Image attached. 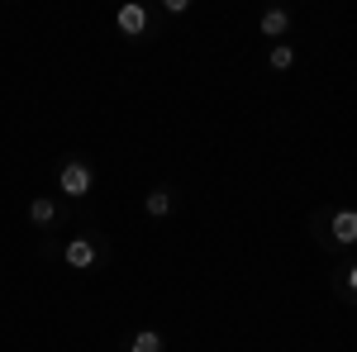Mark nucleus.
<instances>
[{
	"mask_svg": "<svg viewBox=\"0 0 357 352\" xmlns=\"http://www.w3.org/2000/svg\"><path fill=\"white\" fill-rule=\"evenodd\" d=\"M91 181H96V176H91V167H86L82 158L57 167V186H62V195H72V200H82L86 190H91Z\"/></svg>",
	"mask_w": 357,
	"mask_h": 352,
	"instance_id": "nucleus-1",
	"label": "nucleus"
},
{
	"mask_svg": "<svg viewBox=\"0 0 357 352\" xmlns=\"http://www.w3.org/2000/svg\"><path fill=\"white\" fill-rule=\"evenodd\" d=\"M62 262H67V267H77V271L96 267V243H91V238H72V243L62 247Z\"/></svg>",
	"mask_w": 357,
	"mask_h": 352,
	"instance_id": "nucleus-2",
	"label": "nucleus"
},
{
	"mask_svg": "<svg viewBox=\"0 0 357 352\" xmlns=\"http://www.w3.org/2000/svg\"><path fill=\"white\" fill-rule=\"evenodd\" d=\"M119 29H124L129 38H138V33L148 29V10H143V5H119Z\"/></svg>",
	"mask_w": 357,
	"mask_h": 352,
	"instance_id": "nucleus-3",
	"label": "nucleus"
},
{
	"mask_svg": "<svg viewBox=\"0 0 357 352\" xmlns=\"http://www.w3.org/2000/svg\"><path fill=\"white\" fill-rule=\"evenodd\" d=\"M333 238H338V243H353L357 238V215L353 210H338V215H333Z\"/></svg>",
	"mask_w": 357,
	"mask_h": 352,
	"instance_id": "nucleus-4",
	"label": "nucleus"
},
{
	"mask_svg": "<svg viewBox=\"0 0 357 352\" xmlns=\"http://www.w3.org/2000/svg\"><path fill=\"white\" fill-rule=\"evenodd\" d=\"M286 29H291V15H286V10H267V15H262V33H267V38H281Z\"/></svg>",
	"mask_w": 357,
	"mask_h": 352,
	"instance_id": "nucleus-5",
	"label": "nucleus"
},
{
	"mask_svg": "<svg viewBox=\"0 0 357 352\" xmlns=\"http://www.w3.org/2000/svg\"><path fill=\"white\" fill-rule=\"evenodd\" d=\"M148 215H158V219L172 215V190H167V186H153V190H148Z\"/></svg>",
	"mask_w": 357,
	"mask_h": 352,
	"instance_id": "nucleus-6",
	"label": "nucleus"
},
{
	"mask_svg": "<svg viewBox=\"0 0 357 352\" xmlns=\"http://www.w3.org/2000/svg\"><path fill=\"white\" fill-rule=\"evenodd\" d=\"M29 219H33V224H53V219H57V205L48 200V195H38V200L29 205Z\"/></svg>",
	"mask_w": 357,
	"mask_h": 352,
	"instance_id": "nucleus-7",
	"label": "nucleus"
},
{
	"mask_svg": "<svg viewBox=\"0 0 357 352\" xmlns=\"http://www.w3.org/2000/svg\"><path fill=\"white\" fill-rule=\"evenodd\" d=\"M129 352H162V338H158L153 328H143V333L129 338Z\"/></svg>",
	"mask_w": 357,
	"mask_h": 352,
	"instance_id": "nucleus-8",
	"label": "nucleus"
},
{
	"mask_svg": "<svg viewBox=\"0 0 357 352\" xmlns=\"http://www.w3.org/2000/svg\"><path fill=\"white\" fill-rule=\"evenodd\" d=\"M291 62H296V48H291V43H276L272 48V67L276 72H291Z\"/></svg>",
	"mask_w": 357,
	"mask_h": 352,
	"instance_id": "nucleus-9",
	"label": "nucleus"
}]
</instances>
